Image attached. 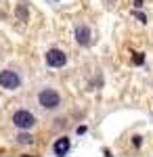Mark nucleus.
<instances>
[{
  "label": "nucleus",
  "instance_id": "1",
  "mask_svg": "<svg viewBox=\"0 0 153 157\" xmlns=\"http://www.w3.org/2000/svg\"><path fill=\"white\" fill-rule=\"evenodd\" d=\"M36 105H38L40 111H44V113H61L65 109V103H63L61 92L50 84L38 88V92H36Z\"/></svg>",
  "mask_w": 153,
  "mask_h": 157
},
{
  "label": "nucleus",
  "instance_id": "2",
  "mask_svg": "<svg viewBox=\"0 0 153 157\" xmlns=\"http://www.w3.org/2000/svg\"><path fill=\"white\" fill-rule=\"evenodd\" d=\"M13 126L17 128V130H32V128H36V124H38V120H36V115L32 113V111H27V109H17L15 113H13Z\"/></svg>",
  "mask_w": 153,
  "mask_h": 157
},
{
  "label": "nucleus",
  "instance_id": "3",
  "mask_svg": "<svg viewBox=\"0 0 153 157\" xmlns=\"http://www.w3.org/2000/svg\"><path fill=\"white\" fill-rule=\"evenodd\" d=\"M21 75L15 71V69H2L0 71V88L4 90H17L21 88Z\"/></svg>",
  "mask_w": 153,
  "mask_h": 157
},
{
  "label": "nucleus",
  "instance_id": "4",
  "mask_svg": "<svg viewBox=\"0 0 153 157\" xmlns=\"http://www.w3.org/2000/svg\"><path fill=\"white\" fill-rule=\"evenodd\" d=\"M44 63H46V67L61 69V67L67 65V55H65L61 48H50L46 55H44Z\"/></svg>",
  "mask_w": 153,
  "mask_h": 157
},
{
  "label": "nucleus",
  "instance_id": "5",
  "mask_svg": "<svg viewBox=\"0 0 153 157\" xmlns=\"http://www.w3.org/2000/svg\"><path fill=\"white\" fill-rule=\"evenodd\" d=\"M73 36H76V42H78L80 46H90V42H92V27L86 25V23L76 25Z\"/></svg>",
  "mask_w": 153,
  "mask_h": 157
},
{
  "label": "nucleus",
  "instance_id": "6",
  "mask_svg": "<svg viewBox=\"0 0 153 157\" xmlns=\"http://www.w3.org/2000/svg\"><path fill=\"white\" fill-rule=\"evenodd\" d=\"M69 149H71V140L67 138V136H61V138L55 140V145H53V153H55L57 157H63V155L69 153Z\"/></svg>",
  "mask_w": 153,
  "mask_h": 157
},
{
  "label": "nucleus",
  "instance_id": "7",
  "mask_svg": "<svg viewBox=\"0 0 153 157\" xmlns=\"http://www.w3.org/2000/svg\"><path fill=\"white\" fill-rule=\"evenodd\" d=\"M17 143L19 145H34V136L27 134V130H21V134H17Z\"/></svg>",
  "mask_w": 153,
  "mask_h": 157
},
{
  "label": "nucleus",
  "instance_id": "8",
  "mask_svg": "<svg viewBox=\"0 0 153 157\" xmlns=\"http://www.w3.org/2000/svg\"><path fill=\"white\" fill-rule=\"evenodd\" d=\"M134 15H136V19H139V21H141V23H147V17H145V15H143V13H134Z\"/></svg>",
  "mask_w": 153,
  "mask_h": 157
},
{
  "label": "nucleus",
  "instance_id": "9",
  "mask_svg": "<svg viewBox=\"0 0 153 157\" xmlns=\"http://www.w3.org/2000/svg\"><path fill=\"white\" fill-rule=\"evenodd\" d=\"M55 2H61V0H55Z\"/></svg>",
  "mask_w": 153,
  "mask_h": 157
}]
</instances>
